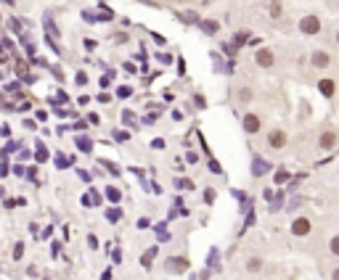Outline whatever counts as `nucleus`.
<instances>
[{"instance_id":"nucleus-1","label":"nucleus","mask_w":339,"mask_h":280,"mask_svg":"<svg viewBox=\"0 0 339 280\" xmlns=\"http://www.w3.org/2000/svg\"><path fill=\"white\" fill-rule=\"evenodd\" d=\"M254 64H257V66H262V69H271V66L276 64L273 51H271V48H260V51L254 53Z\"/></svg>"},{"instance_id":"nucleus-2","label":"nucleus","mask_w":339,"mask_h":280,"mask_svg":"<svg viewBox=\"0 0 339 280\" xmlns=\"http://www.w3.org/2000/svg\"><path fill=\"white\" fill-rule=\"evenodd\" d=\"M299 29L305 32V34H318L321 32V19L318 16H305L299 21Z\"/></svg>"},{"instance_id":"nucleus-3","label":"nucleus","mask_w":339,"mask_h":280,"mask_svg":"<svg viewBox=\"0 0 339 280\" xmlns=\"http://www.w3.org/2000/svg\"><path fill=\"white\" fill-rule=\"evenodd\" d=\"M165 270L167 272H185L189 270V259L185 256H172V259L165 262Z\"/></svg>"},{"instance_id":"nucleus-4","label":"nucleus","mask_w":339,"mask_h":280,"mask_svg":"<svg viewBox=\"0 0 339 280\" xmlns=\"http://www.w3.org/2000/svg\"><path fill=\"white\" fill-rule=\"evenodd\" d=\"M257 130H260V116H257V114H247V116H244V132L254 135Z\"/></svg>"},{"instance_id":"nucleus-5","label":"nucleus","mask_w":339,"mask_h":280,"mask_svg":"<svg viewBox=\"0 0 339 280\" xmlns=\"http://www.w3.org/2000/svg\"><path fill=\"white\" fill-rule=\"evenodd\" d=\"M291 232H294V236H308V232H310V219L297 217L294 222H291Z\"/></svg>"},{"instance_id":"nucleus-6","label":"nucleus","mask_w":339,"mask_h":280,"mask_svg":"<svg viewBox=\"0 0 339 280\" xmlns=\"http://www.w3.org/2000/svg\"><path fill=\"white\" fill-rule=\"evenodd\" d=\"M286 143V135H284V130H273L271 135H268V146L271 148H281Z\"/></svg>"},{"instance_id":"nucleus-7","label":"nucleus","mask_w":339,"mask_h":280,"mask_svg":"<svg viewBox=\"0 0 339 280\" xmlns=\"http://www.w3.org/2000/svg\"><path fill=\"white\" fill-rule=\"evenodd\" d=\"M318 146H321L323 151L334 148V146H336V132H331V130H329V132H323V135H321V140H318Z\"/></svg>"},{"instance_id":"nucleus-8","label":"nucleus","mask_w":339,"mask_h":280,"mask_svg":"<svg viewBox=\"0 0 339 280\" xmlns=\"http://www.w3.org/2000/svg\"><path fill=\"white\" fill-rule=\"evenodd\" d=\"M318 90L323 92L326 98H331V96H334V82H331V79H321V82H318Z\"/></svg>"},{"instance_id":"nucleus-9","label":"nucleus","mask_w":339,"mask_h":280,"mask_svg":"<svg viewBox=\"0 0 339 280\" xmlns=\"http://www.w3.org/2000/svg\"><path fill=\"white\" fill-rule=\"evenodd\" d=\"M310 61H313V66L323 69V66H329V56H326V53H313V58H310Z\"/></svg>"},{"instance_id":"nucleus-10","label":"nucleus","mask_w":339,"mask_h":280,"mask_svg":"<svg viewBox=\"0 0 339 280\" xmlns=\"http://www.w3.org/2000/svg\"><path fill=\"white\" fill-rule=\"evenodd\" d=\"M268 11H271V16H281L284 14V8H281V0H271V3H268Z\"/></svg>"},{"instance_id":"nucleus-11","label":"nucleus","mask_w":339,"mask_h":280,"mask_svg":"<svg viewBox=\"0 0 339 280\" xmlns=\"http://www.w3.org/2000/svg\"><path fill=\"white\" fill-rule=\"evenodd\" d=\"M202 29H204L207 34H215V32L220 29V24H217V21H204V24H202Z\"/></svg>"},{"instance_id":"nucleus-12","label":"nucleus","mask_w":339,"mask_h":280,"mask_svg":"<svg viewBox=\"0 0 339 280\" xmlns=\"http://www.w3.org/2000/svg\"><path fill=\"white\" fill-rule=\"evenodd\" d=\"M106 198H109L111 204H117V201H120V198H122V193L117 191V188H106Z\"/></svg>"},{"instance_id":"nucleus-13","label":"nucleus","mask_w":339,"mask_h":280,"mask_svg":"<svg viewBox=\"0 0 339 280\" xmlns=\"http://www.w3.org/2000/svg\"><path fill=\"white\" fill-rule=\"evenodd\" d=\"M260 267H262V259H257V256H254V259H249V262H247V270H249V272H257V270H260Z\"/></svg>"},{"instance_id":"nucleus-14","label":"nucleus","mask_w":339,"mask_h":280,"mask_svg":"<svg viewBox=\"0 0 339 280\" xmlns=\"http://www.w3.org/2000/svg\"><path fill=\"white\" fill-rule=\"evenodd\" d=\"M106 219H109V222H120L122 212H120V209H111V212H106Z\"/></svg>"},{"instance_id":"nucleus-15","label":"nucleus","mask_w":339,"mask_h":280,"mask_svg":"<svg viewBox=\"0 0 339 280\" xmlns=\"http://www.w3.org/2000/svg\"><path fill=\"white\" fill-rule=\"evenodd\" d=\"M154 254H157V249H151V251H146V254H143V259H141V262H143V267H151V259H154Z\"/></svg>"},{"instance_id":"nucleus-16","label":"nucleus","mask_w":339,"mask_h":280,"mask_svg":"<svg viewBox=\"0 0 339 280\" xmlns=\"http://www.w3.org/2000/svg\"><path fill=\"white\" fill-rule=\"evenodd\" d=\"M273 177H276V182H286V180H289V172H286V169H278Z\"/></svg>"},{"instance_id":"nucleus-17","label":"nucleus","mask_w":339,"mask_h":280,"mask_svg":"<svg viewBox=\"0 0 339 280\" xmlns=\"http://www.w3.org/2000/svg\"><path fill=\"white\" fill-rule=\"evenodd\" d=\"M34 156H37V161H45V159H48V151L43 148V143H37V154H34Z\"/></svg>"},{"instance_id":"nucleus-18","label":"nucleus","mask_w":339,"mask_h":280,"mask_svg":"<svg viewBox=\"0 0 339 280\" xmlns=\"http://www.w3.org/2000/svg\"><path fill=\"white\" fill-rule=\"evenodd\" d=\"M239 98H241L244 103H247V101H252V90H249V87H241V92H239Z\"/></svg>"},{"instance_id":"nucleus-19","label":"nucleus","mask_w":339,"mask_h":280,"mask_svg":"<svg viewBox=\"0 0 339 280\" xmlns=\"http://www.w3.org/2000/svg\"><path fill=\"white\" fill-rule=\"evenodd\" d=\"M77 146H80V148H83V151H90V148H93L88 137H77Z\"/></svg>"},{"instance_id":"nucleus-20","label":"nucleus","mask_w":339,"mask_h":280,"mask_svg":"<svg viewBox=\"0 0 339 280\" xmlns=\"http://www.w3.org/2000/svg\"><path fill=\"white\" fill-rule=\"evenodd\" d=\"M252 169H254V174H262V172L268 169V164H265V161H254V167H252Z\"/></svg>"},{"instance_id":"nucleus-21","label":"nucleus","mask_w":339,"mask_h":280,"mask_svg":"<svg viewBox=\"0 0 339 280\" xmlns=\"http://www.w3.org/2000/svg\"><path fill=\"white\" fill-rule=\"evenodd\" d=\"M215 196H217V193H215L212 188H207V191H204V201H207V204H212V201H215Z\"/></svg>"},{"instance_id":"nucleus-22","label":"nucleus","mask_w":339,"mask_h":280,"mask_svg":"<svg viewBox=\"0 0 339 280\" xmlns=\"http://www.w3.org/2000/svg\"><path fill=\"white\" fill-rule=\"evenodd\" d=\"M329 249H331V254H336V256H339V236H334V238H331V246H329Z\"/></svg>"},{"instance_id":"nucleus-23","label":"nucleus","mask_w":339,"mask_h":280,"mask_svg":"<svg viewBox=\"0 0 339 280\" xmlns=\"http://www.w3.org/2000/svg\"><path fill=\"white\" fill-rule=\"evenodd\" d=\"M130 87H120V90H117V96H120V98H127V96H130Z\"/></svg>"},{"instance_id":"nucleus-24","label":"nucleus","mask_w":339,"mask_h":280,"mask_svg":"<svg viewBox=\"0 0 339 280\" xmlns=\"http://www.w3.org/2000/svg\"><path fill=\"white\" fill-rule=\"evenodd\" d=\"M21 254H24V246H21V243H16V249H14V256H16V259H21Z\"/></svg>"},{"instance_id":"nucleus-25","label":"nucleus","mask_w":339,"mask_h":280,"mask_svg":"<svg viewBox=\"0 0 339 280\" xmlns=\"http://www.w3.org/2000/svg\"><path fill=\"white\" fill-rule=\"evenodd\" d=\"M8 24H11V29H14V32H21V24H19V21H16V19H11V21H8Z\"/></svg>"},{"instance_id":"nucleus-26","label":"nucleus","mask_w":339,"mask_h":280,"mask_svg":"<svg viewBox=\"0 0 339 280\" xmlns=\"http://www.w3.org/2000/svg\"><path fill=\"white\" fill-rule=\"evenodd\" d=\"M178 185H180V188H194L191 180H178Z\"/></svg>"},{"instance_id":"nucleus-27","label":"nucleus","mask_w":339,"mask_h":280,"mask_svg":"<svg viewBox=\"0 0 339 280\" xmlns=\"http://www.w3.org/2000/svg\"><path fill=\"white\" fill-rule=\"evenodd\" d=\"M209 169H212V172H217V174H220V164H217V161H209Z\"/></svg>"},{"instance_id":"nucleus-28","label":"nucleus","mask_w":339,"mask_h":280,"mask_svg":"<svg viewBox=\"0 0 339 280\" xmlns=\"http://www.w3.org/2000/svg\"><path fill=\"white\" fill-rule=\"evenodd\" d=\"M114 137H117V140H127V137H130V132H117Z\"/></svg>"},{"instance_id":"nucleus-29","label":"nucleus","mask_w":339,"mask_h":280,"mask_svg":"<svg viewBox=\"0 0 339 280\" xmlns=\"http://www.w3.org/2000/svg\"><path fill=\"white\" fill-rule=\"evenodd\" d=\"M6 172H8V167H6V164H0V177H6Z\"/></svg>"},{"instance_id":"nucleus-30","label":"nucleus","mask_w":339,"mask_h":280,"mask_svg":"<svg viewBox=\"0 0 339 280\" xmlns=\"http://www.w3.org/2000/svg\"><path fill=\"white\" fill-rule=\"evenodd\" d=\"M331 277H334V280H339V270H334V272H331Z\"/></svg>"},{"instance_id":"nucleus-31","label":"nucleus","mask_w":339,"mask_h":280,"mask_svg":"<svg viewBox=\"0 0 339 280\" xmlns=\"http://www.w3.org/2000/svg\"><path fill=\"white\" fill-rule=\"evenodd\" d=\"M336 42H339V32H336Z\"/></svg>"}]
</instances>
